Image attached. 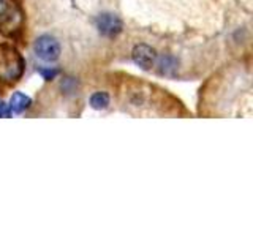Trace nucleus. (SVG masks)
Instances as JSON below:
<instances>
[{
	"instance_id": "9d476101",
	"label": "nucleus",
	"mask_w": 253,
	"mask_h": 237,
	"mask_svg": "<svg viewBox=\"0 0 253 237\" xmlns=\"http://www.w3.org/2000/svg\"><path fill=\"white\" fill-rule=\"evenodd\" d=\"M10 116H11L10 105H6L5 101H0V117H10Z\"/></svg>"
},
{
	"instance_id": "39448f33",
	"label": "nucleus",
	"mask_w": 253,
	"mask_h": 237,
	"mask_svg": "<svg viewBox=\"0 0 253 237\" xmlns=\"http://www.w3.org/2000/svg\"><path fill=\"white\" fill-rule=\"evenodd\" d=\"M30 105H32V98L22 92H14L10 98V109L14 114L24 113V111L30 108Z\"/></svg>"
},
{
	"instance_id": "0eeeda50",
	"label": "nucleus",
	"mask_w": 253,
	"mask_h": 237,
	"mask_svg": "<svg viewBox=\"0 0 253 237\" xmlns=\"http://www.w3.org/2000/svg\"><path fill=\"white\" fill-rule=\"evenodd\" d=\"M109 95L106 92H93L89 98V103H90V108L95 109V111H103L109 106Z\"/></svg>"
},
{
	"instance_id": "f257e3e1",
	"label": "nucleus",
	"mask_w": 253,
	"mask_h": 237,
	"mask_svg": "<svg viewBox=\"0 0 253 237\" xmlns=\"http://www.w3.org/2000/svg\"><path fill=\"white\" fill-rule=\"evenodd\" d=\"M24 68H26V60L16 47L10 44L0 46V81L16 82L21 79Z\"/></svg>"
},
{
	"instance_id": "6e6552de",
	"label": "nucleus",
	"mask_w": 253,
	"mask_h": 237,
	"mask_svg": "<svg viewBox=\"0 0 253 237\" xmlns=\"http://www.w3.org/2000/svg\"><path fill=\"white\" fill-rule=\"evenodd\" d=\"M60 87H62V90L65 92V93H73L78 89V81H76L75 78H65L60 82Z\"/></svg>"
},
{
	"instance_id": "1a4fd4ad",
	"label": "nucleus",
	"mask_w": 253,
	"mask_h": 237,
	"mask_svg": "<svg viewBox=\"0 0 253 237\" xmlns=\"http://www.w3.org/2000/svg\"><path fill=\"white\" fill-rule=\"evenodd\" d=\"M38 73L42 75V78L46 79V81H51V79H54L59 75V70L55 67H43V68H38Z\"/></svg>"
},
{
	"instance_id": "7ed1b4c3",
	"label": "nucleus",
	"mask_w": 253,
	"mask_h": 237,
	"mask_svg": "<svg viewBox=\"0 0 253 237\" xmlns=\"http://www.w3.org/2000/svg\"><path fill=\"white\" fill-rule=\"evenodd\" d=\"M95 26L97 30L100 32V35L113 38L117 37L122 32V21L119 19V16L113 13H101L97 16V21H95Z\"/></svg>"
},
{
	"instance_id": "20e7f679",
	"label": "nucleus",
	"mask_w": 253,
	"mask_h": 237,
	"mask_svg": "<svg viewBox=\"0 0 253 237\" xmlns=\"http://www.w3.org/2000/svg\"><path fill=\"white\" fill-rule=\"evenodd\" d=\"M131 59L134 65H138L142 70H150L157 62V52L152 46L146 43H139L133 47L131 51Z\"/></svg>"
},
{
	"instance_id": "f03ea898",
	"label": "nucleus",
	"mask_w": 253,
	"mask_h": 237,
	"mask_svg": "<svg viewBox=\"0 0 253 237\" xmlns=\"http://www.w3.org/2000/svg\"><path fill=\"white\" fill-rule=\"evenodd\" d=\"M35 55L43 62H55L60 57V43L52 35H40L34 44Z\"/></svg>"
},
{
	"instance_id": "423d86ee",
	"label": "nucleus",
	"mask_w": 253,
	"mask_h": 237,
	"mask_svg": "<svg viewBox=\"0 0 253 237\" xmlns=\"http://www.w3.org/2000/svg\"><path fill=\"white\" fill-rule=\"evenodd\" d=\"M177 65H179V62L174 55L168 54V55H162V57L158 59V67H160V71L166 76H171L174 71L177 70Z\"/></svg>"
}]
</instances>
